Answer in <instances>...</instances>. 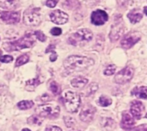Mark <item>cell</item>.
Instances as JSON below:
<instances>
[{
	"mask_svg": "<svg viewBox=\"0 0 147 131\" xmlns=\"http://www.w3.org/2000/svg\"><path fill=\"white\" fill-rule=\"evenodd\" d=\"M96 108L90 105H86L84 106L80 112V119L84 123H90L94 119L96 114Z\"/></svg>",
	"mask_w": 147,
	"mask_h": 131,
	"instance_id": "obj_12",
	"label": "cell"
},
{
	"mask_svg": "<svg viewBox=\"0 0 147 131\" xmlns=\"http://www.w3.org/2000/svg\"><path fill=\"white\" fill-rule=\"evenodd\" d=\"M34 35H35V37L37 38V39H39V40H40V41H42V42H44V41L46 40V36H45V34H44L42 32H40V31H36V32H34Z\"/></svg>",
	"mask_w": 147,
	"mask_h": 131,
	"instance_id": "obj_31",
	"label": "cell"
},
{
	"mask_svg": "<svg viewBox=\"0 0 147 131\" xmlns=\"http://www.w3.org/2000/svg\"><path fill=\"white\" fill-rule=\"evenodd\" d=\"M21 15L18 11H1L0 19L7 24H15L20 21Z\"/></svg>",
	"mask_w": 147,
	"mask_h": 131,
	"instance_id": "obj_9",
	"label": "cell"
},
{
	"mask_svg": "<svg viewBox=\"0 0 147 131\" xmlns=\"http://www.w3.org/2000/svg\"><path fill=\"white\" fill-rule=\"evenodd\" d=\"M54 48H55V45H49V46L47 48V50H46V52H47H47H50V51H52V52H53V50Z\"/></svg>",
	"mask_w": 147,
	"mask_h": 131,
	"instance_id": "obj_39",
	"label": "cell"
},
{
	"mask_svg": "<svg viewBox=\"0 0 147 131\" xmlns=\"http://www.w3.org/2000/svg\"><path fill=\"white\" fill-rule=\"evenodd\" d=\"M18 4L19 0H0V7L5 9H15Z\"/></svg>",
	"mask_w": 147,
	"mask_h": 131,
	"instance_id": "obj_16",
	"label": "cell"
},
{
	"mask_svg": "<svg viewBox=\"0 0 147 131\" xmlns=\"http://www.w3.org/2000/svg\"><path fill=\"white\" fill-rule=\"evenodd\" d=\"M127 18L130 20V21L134 24V23H137L139 22L142 18H143V15L139 11H136V10H132L130 11L128 14H127Z\"/></svg>",
	"mask_w": 147,
	"mask_h": 131,
	"instance_id": "obj_20",
	"label": "cell"
},
{
	"mask_svg": "<svg viewBox=\"0 0 147 131\" xmlns=\"http://www.w3.org/2000/svg\"><path fill=\"white\" fill-rule=\"evenodd\" d=\"M34 106V102L31 100H22L21 102H19L17 104V106L19 109L21 110H27V109H30L31 107H33Z\"/></svg>",
	"mask_w": 147,
	"mask_h": 131,
	"instance_id": "obj_24",
	"label": "cell"
},
{
	"mask_svg": "<svg viewBox=\"0 0 147 131\" xmlns=\"http://www.w3.org/2000/svg\"><path fill=\"white\" fill-rule=\"evenodd\" d=\"M61 33H62V30H61V28H59V27H53V28H52V30H51V33H52L53 35H55V36L60 35Z\"/></svg>",
	"mask_w": 147,
	"mask_h": 131,
	"instance_id": "obj_33",
	"label": "cell"
},
{
	"mask_svg": "<svg viewBox=\"0 0 147 131\" xmlns=\"http://www.w3.org/2000/svg\"><path fill=\"white\" fill-rule=\"evenodd\" d=\"M36 113L38 116H40V118H58L59 112H60V108L59 106H55L53 105H42L38 106V108L36 109Z\"/></svg>",
	"mask_w": 147,
	"mask_h": 131,
	"instance_id": "obj_6",
	"label": "cell"
},
{
	"mask_svg": "<svg viewBox=\"0 0 147 131\" xmlns=\"http://www.w3.org/2000/svg\"><path fill=\"white\" fill-rule=\"evenodd\" d=\"M132 131H147V124H142L136 128H134Z\"/></svg>",
	"mask_w": 147,
	"mask_h": 131,
	"instance_id": "obj_36",
	"label": "cell"
},
{
	"mask_svg": "<svg viewBox=\"0 0 147 131\" xmlns=\"http://www.w3.org/2000/svg\"><path fill=\"white\" fill-rule=\"evenodd\" d=\"M144 12H145V14L147 15V6H146V7L144 8Z\"/></svg>",
	"mask_w": 147,
	"mask_h": 131,
	"instance_id": "obj_40",
	"label": "cell"
},
{
	"mask_svg": "<svg viewBox=\"0 0 147 131\" xmlns=\"http://www.w3.org/2000/svg\"><path fill=\"white\" fill-rule=\"evenodd\" d=\"M115 70H116L115 65H109L104 70V75L105 76H112L115 73Z\"/></svg>",
	"mask_w": 147,
	"mask_h": 131,
	"instance_id": "obj_30",
	"label": "cell"
},
{
	"mask_svg": "<svg viewBox=\"0 0 147 131\" xmlns=\"http://www.w3.org/2000/svg\"><path fill=\"white\" fill-rule=\"evenodd\" d=\"M43 81L40 80V77H37L35 79H33V80H30V81H28L26 82V89L28 90V91H33L37 86H39Z\"/></svg>",
	"mask_w": 147,
	"mask_h": 131,
	"instance_id": "obj_21",
	"label": "cell"
},
{
	"mask_svg": "<svg viewBox=\"0 0 147 131\" xmlns=\"http://www.w3.org/2000/svg\"><path fill=\"white\" fill-rule=\"evenodd\" d=\"M79 6L78 0H65L64 3V7L68 9H74Z\"/></svg>",
	"mask_w": 147,
	"mask_h": 131,
	"instance_id": "obj_23",
	"label": "cell"
},
{
	"mask_svg": "<svg viewBox=\"0 0 147 131\" xmlns=\"http://www.w3.org/2000/svg\"><path fill=\"white\" fill-rule=\"evenodd\" d=\"M28 124H29L30 125H37V126H40L42 124V118L40 116H38V115H33L30 118H28Z\"/></svg>",
	"mask_w": 147,
	"mask_h": 131,
	"instance_id": "obj_22",
	"label": "cell"
},
{
	"mask_svg": "<svg viewBox=\"0 0 147 131\" xmlns=\"http://www.w3.org/2000/svg\"><path fill=\"white\" fill-rule=\"evenodd\" d=\"M46 131H62V130L58 127V126H53V125H49L47 127Z\"/></svg>",
	"mask_w": 147,
	"mask_h": 131,
	"instance_id": "obj_35",
	"label": "cell"
},
{
	"mask_svg": "<svg viewBox=\"0 0 147 131\" xmlns=\"http://www.w3.org/2000/svg\"><path fill=\"white\" fill-rule=\"evenodd\" d=\"M101 124H102V126L105 130H115L116 128L115 122L113 119L109 118H102Z\"/></svg>",
	"mask_w": 147,
	"mask_h": 131,
	"instance_id": "obj_19",
	"label": "cell"
},
{
	"mask_svg": "<svg viewBox=\"0 0 147 131\" xmlns=\"http://www.w3.org/2000/svg\"><path fill=\"white\" fill-rule=\"evenodd\" d=\"M70 131H80V130H77V129H72V130H71Z\"/></svg>",
	"mask_w": 147,
	"mask_h": 131,
	"instance_id": "obj_42",
	"label": "cell"
},
{
	"mask_svg": "<svg viewBox=\"0 0 147 131\" xmlns=\"http://www.w3.org/2000/svg\"><path fill=\"white\" fill-rule=\"evenodd\" d=\"M34 44V39L32 37V35L27 34L17 40L3 43V47L7 51H20L24 48H29Z\"/></svg>",
	"mask_w": 147,
	"mask_h": 131,
	"instance_id": "obj_2",
	"label": "cell"
},
{
	"mask_svg": "<svg viewBox=\"0 0 147 131\" xmlns=\"http://www.w3.org/2000/svg\"><path fill=\"white\" fill-rule=\"evenodd\" d=\"M59 0H47V6L49 7V8H53L56 6V4L58 3Z\"/></svg>",
	"mask_w": 147,
	"mask_h": 131,
	"instance_id": "obj_34",
	"label": "cell"
},
{
	"mask_svg": "<svg viewBox=\"0 0 147 131\" xmlns=\"http://www.w3.org/2000/svg\"><path fill=\"white\" fill-rule=\"evenodd\" d=\"M109 20V15L104 10L97 9L91 14V22L96 26L103 25Z\"/></svg>",
	"mask_w": 147,
	"mask_h": 131,
	"instance_id": "obj_11",
	"label": "cell"
},
{
	"mask_svg": "<svg viewBox=\"0 0 147 131\" xmlns=\"http://www.w3.org/2000/svg\"><path fill=\"white\" fill-rule=\"evenodd\" d=\"M97 89H98V84L96 83V82H93V83H91V84L89 86V88H87L86 94H87L88 96L92 95V94H94L97 91Z\"/></svg>",
	"mask_w": 147,
	"mask_h": 131,
	"instance_id": "obj_28",
	"label": "cell"
},
{
	"mask_svg": "<svg viewBox=\"0 0 147 131\" xmlns=\"http://www.w3.org/2000/svg\"><path fill=\"white\" fill-rule=\"evenodd\" d=\"M124 32V27L122 25V20L121 18L119 21H115V23L113 24L111 27V31L109 33V39L112 42H115L118 40L121 37V35Z\"/></svg>",
	"mask_w": 147,
	"mask_h": 131,
	"instance_id": "obj_10",
	"label": "cell"
},
{
	"mask_svg": "<svg viewBox=\"0 0 147 131\" xmlns=\"http://www.w3.org/2000/svg\"><path fill=\"white\" fill-rule=\"evenodd\" d=\"M95 63L92 58L82 56H70L64 61V67L69 72L83 71Z\"/></svg>",
	"mask_w": 147,
	"mask_h": 131,
	"instance_id": "obj_1",
	"label": "cell"
},
{
	"mask_svg": "<svg viewBox=\"0 0 147 131\" xmlns=\"http://www.w3.org/2000/svg\"><path fill=\"white\" fill-rule=\"evenodd\" d=\"M132 94L135 95L139 99L147 100V87L144 86L141 88H134L132 91Z\"/></svg>",
	"mask_w": 147,
	"mask_h": 131,
	"instance_id": "obj_18",
	"label": "cell"
},
{
	"mask_svg": "<svg viewBox=\"0 0 147 131\" xmlns=\"http://www.w3.org/2000/svg\"><path fill=\"white\" fill-rule=\"evenodd\" d=\"M64 122H65V124L67 128H72L76 124V120L73 118L69 117V116L64 117Z\"/></svg>",
	"mask_w": 147,
	"mask_h": 131,
	"instance_id": "obj_27",
	"label": "cell"
},
{
	"mask_svg": "<svg viewBox=\"0 0 147 131\" xmlns=\"http://www.w3.org/2000/svg\"><path fill=\"white\" fill-rule=\"evenodd\" d=\"M64 100L68 112L71 113L78 112L81 105V98L79 94L71 91H67L64 94Z\"/></svg>",
	"mask_w": 147,
	"mask_h": 131,
	"instance_id": "obj_4",
	"label": "cell"
},
{
	"mask_svg": "<svg viewBox=\"0 0 147 131\" xmlns=\"http://www.w3.org/2000/svg\"><path fill=\"white\" fill-rule=\"evenodd\" d=\"M57 57H58V55L56 54V52L53 51L52 54H51V56H50V61L51 62H54L57 59Z\"/></svg>",
	"mask_w": 147,
	"mask_h": 131,
	"instance_id": "obj_38",
	"label": "cell"
},
{
	"mask_svg": "<svg viewBox=\"0 0 147 131\" xmlns=\"http://www.w3.org/2000/svg\"><path fill=\"white\" fill-rule=\"evenodd\" d=\"M92 38H93L92 32L90 29L84 28L71 34V36L69 37L68 42L72 45L78 46V45H82L88 43L89 41L92 39Z\"/></svg>",
	"mask_w": 147,
	"mask_h": 131,
	"instance_id": "obj_3",
	"label": "cell"
},
{
	"mask_svg": "<svg viewBox=\"0 0 147 131\" xmlns=\"http://www.w3.org/2000/svg\"><path fill=\"white\" fill-rule=\"evenodd\" d=\"M87 83H88V79L82 77V76L76 77V78L72 79L71 82V86L76 88H83L84 87H85V85Z\"/></svg>",
	"mask_w": 147,
	"mask_h": 131,
	"instance_id": "obj_17",
	"label": "cell"
},
{
	"mask_svg": "<svg viewBox=\"0 0 147 131\" xmlns=\"http://www.w3.org/2000/svg\"><path fill=\"white\" fill-rule=\"evenodd\" d=\"M12 60H13V57H12L11 56H9V55L2 56V57H0V62H2V63H10Z\"/></svg>",
	"mask_w": 147,
	"mask_h": 131,
	"instance_id": "obj_32",
	"label": "cell"
},
{
	"mask_svg": "<svg viewBox=\"0 0 147 131\" xmlns=\"http://www.w3.org/2000/svg\"><path fill=\"white\" fill-rule=\"evenodd\" d=\"M50 90H51L52 93H53V94H55V95L59 94L60 92H61L58 83L55 82H51V84H50Z\"/></svg>",
	"mask_w": 147,
	"mask_h": 131,
	"instance_id": "obj_29",
	"label": "cell"
},
{
	"mask_svg": "<svg viewBox=\"0 0 147 131\" xmlns=\"http://www.w3.org/2000/svg\"><path fill=\"white\" fill-rule=\"evenodd\" d=\"M146 118H147V114H146Z\"/></svg>",
	"mask_w": 147,
	"mask_h": 131,
	"instance_id": "obj_43",
	"label": "cell"
},
{
	"mask_svg": "<svg viewBox=\"0 0 147 131\" xmlns=\"http://www.w3.org/2000/svg\"><path fill=\"white\" fill-rule=\"evenodd\" d=\"M98 104L102 106V107H107L109 106H110L112 104V100L110 98L105 96V95H102L99 99V101H98Z\"/></svg>",
	"mask_w": 147,
	"mask_h": 131,
	"instance_id": "obj_25",
	"label": "cell"
},
{
	"mask_svg": "<svg viewBox=\"0 0 147 131\" xmlns=\"http://www.w3.org/2000/svg\"><path fill=\"white\" fill-rule=\"evenodd\" d=\"M52 100V98L47 94H44L41 97H40V100L42 102H47V101H50Z\"/></svg>",
	"mask_w": 147,
	"mask_h": 131,
	"instance_id": "obj_37",
	"label": "cell"
},
{
	"mask_svg": "<svg viewBox=\"0 0 147 131\" xmlns=\"http://www.w3.org/2000/svg\"><path fill=\"white\" fill-rule=\"evenodd\" d=\"M134 76V70L130 66H127L115 75V82L118 84H126L127 82H129L133 79Z\"/></svg>",
	"mask_w": 147,
	"mask_h": 131,
	"instance_id": "obj_7",
	"label": "cell"
},
{
	"mask_svg": "<svg viewBox=\"0 0 147 131\" xmlns=\"http://www.w3.org/2000/svg\"><path fill=\"white\" fill-rule=\"evenodd\" d=\"M39 11V8H30L27 9L23 15L24 24L30 27L38 26L41 21V16Z\"/></svg>",
	"mask_w": 147,
	"mask_h": 131,
	"instance_id": "obj_5",
	"label": "cell"
},
{
	"mask_svg": "<svg viewBox=\"0 0 147 131\" xmlns=\"http://www.w3.org/2000/svg\"><path fill=\"white\" fill-rule=\"evenodd\" d=\"M22 131H31L30 130H28V129H23Z\"/></svg>",
	"mask_w": 147,
	"mask_h": 131,
	"instance_id": "obj_41",
	"label": "cell"
},
{
	"mask_svg": "<svg viewBox=\"0 0 147 131\" xmlns=\"http://www.w3.org/2000/svg\"><path fill=\"white\" fill-rule=\"evenodd\" d=\"M134 118L132 115H130L128 112H124L122 113V120H121V128L123 130H129L132 129L133 126L134 125Z\"/></svg>",
	"mask_w": 147,
	"mask_h": 131,
	"instance_id": "obj_15",
	"label": "cell"
},
{
	"mask_svg": "<svg viewBox=\"0 0 147 131\" xmlns=\"http://www.w3.org/2000/svg\"><path fill=\"white\" fill-rule=\"evenodd\" d=\"M144 111H145V106L140 101L135 100L131 104V113L132 116L136 119L141 118Z\"/></svg>",
	"mask_w": 147,
	"mask_h": 131,
	"instance_id": "obj_14",
	"label": "cell"
},
{
	"mask_svg": "<svg viewBox=\"0 0 147 131\" xmlns=\"http://www.w3.org/2000/svg\"><path fill=\"white\" fill-rule=\"evenodd\" d=\"M141 39V35L139 32H129L121 39V45L124 49L132 48Z\"/></svg>",
	"mask_w": 147,
	"mask_h": 131,
	"instance_id": "obj_8",
	"label": "cell"
},
{
	"mask_svg": "<svg viewBox=\"0 0 147 131\" xmlns=\"http://www.w3.org/2000/svg\"><path fill=\"white\" fill-rule=\"evenodd\" d=\"M28 55H26V54H24V55H22L21 57H19L18 58H17V60H16V67H19V66H21V65H23V64H25L26 63H28Z\"/></svg>",
	"mask_w": 147,
	"mask_h": 131,
	"instance_id": "obj_26",
	"label": "cell"
},
{
	"mask_svg": "<svg viewBox=\"0 0 147 131\" xmlns=\"http://www.w3.org/2000/svg\"><path fill=\"white\" fill-rule=\"evenodd\" d=\"M50 16V19L51 21L55 23V24H58V25H62V24H65L68 21V19H69V16L66 13L59 10V9H57V10H54V11H52L49 15Z\"/></svg>",
	"mask_w": 147,
	"mask_h": 131,
	"instance_id": "obj_13",
	"label": "cell"
}]
</instances>
